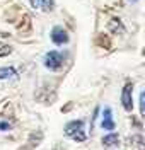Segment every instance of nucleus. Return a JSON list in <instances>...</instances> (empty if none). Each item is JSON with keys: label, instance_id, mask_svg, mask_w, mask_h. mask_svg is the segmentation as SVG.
Instances as JSON below:
<instances>
[{"label": "nucleus", "instance_id": "obj_1", "mask_svg": "<svg viewBox=\"0 0 145 150\" xmlns=\"http://www.w3.org/2000/svg\"><path fill=\"white\" fill-rule=\"evenodd\" d=\"M65 137L74 142H86L87 133H86V123L82 120H74L65 125Z\"/></svg>", "mask_w": 145, "mask_h": 150}, {"label": "nucleus", "instance_id": "obj_2", "mask_svg": "<svg viewBox=\"0 0 145 150\" xmlns=\"http://www.w3.org/2000/svg\"><path fill=\"white\" fill-rule=\"evenodd\" d=\"M65 60H67V55L58 51V50H53V51H48L45 58H43V65L46 67L51 72H58L62 70L63 65H65Z\"/></svg>", "mask_w": 145, "mask_h": 150}, {"label": "nucleus", "instance_id": "obj_3", "mask_svg": "<svg viewBox=\"0 0 145 150\" xmlns=\"http://www.w3.org/2000/svg\"><path fill=\"white\" fill-rule=\"evenodd\" d=\"M50 38H51V41H53L57 46H63V45H67L68 39H70L68 33H67L63 28H62V26H55V28L51 29Z\"/></svg>", "mask_w": 145, "mask_h": 150}, {"label": "nucleus", "instance_id": "obj_4", "mask_svg": "<svg viewBox=\"0 0 145 150\" xmlns=\"http://www.w3.org/2000/svg\"><path fill=\"white\" fill-rule=\"evenodd\" d=\"M132 92H133V84L126 82L123 91H121V106L125 108V111H132L133 109V99H132Z\"/></svg>", "mask_w": 145, "mask_h": 150}, {"label": "nucleus", "instance_id": "obj_5", "mask_svg": "<svg viewBox=\"0 0 145 150\" xmlns=\"http://www.w3.org/2000/svg\"><path fill=\"white\" fill-rule=\"evenodd\" d=\"M101 126L104 128V130L108 131H113L115 130V121H113V111L109 109V108H106L104 111H103V121H101Z\"/></svg>", "mask_w": 145, "mask_h": 150}, {"label": "nucleus", "instance_id": "obj_6", "mask_svg": "<svg viewBox=\"0 0 145 150\" xmlns=\"http://www.w3.org/2000/svg\"><path fill=\"white\" fill-rule=\"evenodd\" d=\"M108 29H109L113 34H123V33H125V26H123V22L118 17H113L108 22Z\"/></svg>", "mask_w": 145, "mask_h": 150}, {"label": "nucleus", "instance_id": "obj_7", "mask_svg": "<svg viewBox=\"0 0 145 150\" xmlns=\"http://www.w3.org/2000/svg\"><path fill=\"white\" fill-rule=\"evenodd\" d=\"M103 145L104 147H116V145H120V137H118V133H109L106 137H103Z\"/></svg>", "mask_w": 145, "mask_h": 150}, {"label": "nucleus", "instance_id": "obj_8", "mask_svg": "<svg viewBox=\"0 0 145 150\" xmlns=\"http://www.w3.org/2000/svg\"><path fill=\"white\" fill-rule=\"evenodd\" d=\"M12 77H17V72L14 67H2L0 68V80H9Z\"/></svg>", "mask_w": 145, "mask_h": 150}, {"label": "nucleus", "instance_id": "obj_9", "mask_svg": "<svg viewBox=\"0 0 145 150\" xmlns=\"http://www.w3.org/2000/svg\"><path fill=\"white\" fill-rule=\"evenodd\" d=\"M126 143H135V147H133L135 150H145V140L142 138V137H138V135L132 137V138H128Z\"/></svg>", "mask_w": 145, "mask_h": 150}, {"label": "nucleus", "instance_id": "obj_10", "mask_svg": "<svg viewBox=\"0 0 145 150\" xmlns=\"http://www.w3.org/2000/svg\"><path fill=\"white\" fill-rule=\"evenodd\" d=\"M39 9H43L45 12L53 10V0H39Z\"/></svg>", "mask_w": 145, "mask_h": 150}, {"label": "nucleus", "instance_id": "obj_11", "mask_svg": "<svg viewBox=\"0 0 145 150\" xmlns=\"http://www.w3.org/2000/svg\"><path fill=\"white\" fill-rule=\"evenodd\" d=\"M12 53V48L5 43H0V56H9Z\"/></svg>", "mask_w": 145, "mask_h": 150}, {"label": "nucleus", "instance_id": "obj_12", "mask_svg": "<svg viewBox=\"0 0 145 150\" xmlns=\"http://www.w3.org/2000/svg\"><path fill=\"white\" fill-rule=\"evenodd\" d=\"M140 114L142 118H145V91L140 92Z\"/></svg>", "mask_w": 145, "mask_h": 150}, {"label": "nucleus", "instance_id": "obj_13", "mask_svg": "<svg viewBox=\"0 0 145 150\" xmlns=\"http://www.w3.org/2000/svg\"><path fill=\"white\" fill-rule=\"evenodd\" d=\"M0 130H4V131L10 130V125L7 121H0Z\"/></svg>", "mask_w": 145, "mask_h": 150}, {"label": "nucleus", "instance_id": "obj_14", "mask_svg": "<svg viewBox=\"0 0 145 150\" xmlns=\"http://www.w3.org/2000/svg\"><path fill=\"white\" fill-rule=\"evenodd\" d=\"M31 2V7L33 9H39V0H29Z\"/></svg>", "mask_w": 145, "mask_h": 150}, {"label": "nucleus", "instance_id": "obj_15", "mask_svg": "<svg viewBox=\"0 0 145 150\" xmlns=\"http://www.w3.org/2000/svg\"><path fill=\"white\" fill-rule=\"evenodd\" d=\"M133 2H135V0H133Z\"/></svg>", "mask_w": 145, "mask_h": 150}]
</instances>
